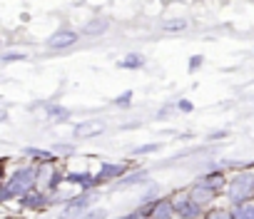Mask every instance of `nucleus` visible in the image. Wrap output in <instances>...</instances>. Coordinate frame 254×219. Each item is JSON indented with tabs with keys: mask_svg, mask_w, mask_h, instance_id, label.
I'll return each mask as SVG.
<instances>
[{
	"mask_svg": "<svg viewBox=\"0 0 254 219\" xmlns=\"http://www.w3.org/2000/svg\"><path fill=\"white\" fill-rule=\"evenodd\" d=\"M234 219H254V204H239Z\"/></svg>",
	"mask_w": 254,
	"mask_h": 219,
	"instance_id": "2eb2a0df",
	"label": "nucleus"
},
{
	"mask_svg": "<svg viewBox=\"0 0 254 219\" xmlns=\"http://www.w3.org/2000/svg\"><path fill=\"white\" fill-rule=\"evenodd\" d=\"M185 28H187V20H182V18H172V20H165L162 23V30L165 33H180Z\"/></svg>",
	"mask_w": 254,
	"mask_h": 219,
	"instance_id": "9b49d317",
	"label": "nucleus"
},
{
	"mask_svg": "<svg viewBox=\"0 0 254 219\" xmlns=\"http://www.w3.org/2000/svg\"><path fill=\"white\" fill-rule=\"evenodd\" d=\"M172 204H175V212L180 214V219H197L199 212H202V204H197L192 197H185V194L175 197Z\"/></svg>",
	"mask_w": 254,
	"mask_h": 219,
	"instance_id": "7ed1b4c3",
	"label": "nucleus"
},
{
	"mask_svg": "<svg viewBox=\"0 0 254 219\" xmlns=\"http://www.w3.org/2000/svg\"><path fill=\"white\" fill-rule=\"evenodd\" d=\"M102 130H105V125H102L100 120H87V122H82V125H77V127H75V137L85 140V137L100 135Z\"/></svg>",
	"mask_w": 254,
	"mask_h": 219,
	"instance_id": "39448f33",
	"label": "nucleus"
},
{
	"mask_svg": "<svg viewBox=\"0 0 254 219\" xmlns=\"http://www.w3.org/2000/svg\"><path fill=\"white\" fill-rule=\"evenodd\" d=\"M145 179H147V172H137V174H130L127 179L117 182V187H120V189H125V187H130V184H140V182H145Z\"/></svg>",
	"mask_w": 254,
	"mask_h": 219,
	"instance_id": "4468645a",
	"label": "nucleus"
},
{
	"mask_svg": "<svg viewBox=\"0 0 254 219\" xmlns=\"http://www.w3.org/2000/svg\"><path fill=\"white\" fill-rule=\"evenodd\" d=\"M107 30V20H95V23H90V25H85V33H105Z\"/></svg>",
	"mask_w": 254,
	"mask_h": 219,
	"instance_id": "f3484780",
	"label": "nucleus"
},
{
	"mask_svg": "<svg viewBox=\"0 0 254 219\" xmlns=\"http://www.w3.org/2000/svg\"><path fill=\"white\" fill-rule=\"evenodd\" d=\"M87 204H90V197H87V194H82V197H77L75 202H70V204L65 207V212H63V217H65V219H70V217H75V214H80V212H82V209H85Z\"/></svg>",
	"mask_w": 254,
	"mask_h": 219,
	"instance_id": "6e6552de",
	"label": "nucleus"
},
{
	"mask_svg": "<svg viewBox=\"0 0 254 219\" xmlns=\"http://www.w3.org/2000/svg\"><path fill=\"white\" fill-rule=\"evenodd\" d=\"M107 217V212L105 209H92V212H87L82 219H105Z\"/></svg>",
	"mask_w": 254,
	"mask_h": 219,
	"instance_id": "aec40b11",
	"label": "nucleus"
},
{
	"mask_svg": "<svg viewBox=\"0 0 254 219\" xmlns=\"http://www.w3.org/2000/svg\"><path fill=\"white\" fill-rule=\"evenodd\" d=\"M38 177V172L35 169H30V167H23V169H18L10 179H8V184H5V189H3V199H8V197H13V194H28V192H33V184L38 182L35 179Z\"/></svg>",
	"mask_w": 254,
	"mask_h": 219,
	"instance_id": "f257e3e1",
	"label": "nucleus"
},
{
	"mask_svg": "<svg viewBox=\"0 0 254 219\" xmlns=\"http://www.w3.org/2000/svg\"><path fill=\"white\" fill-rule=\"evenodd\" d=\"M38 182H40L43 187H50V189H55V187H58V172L53 169V164H50V162H45V164L38 169Z\"/></svg>",
	"mask_w": 254,
	"mask_h": 219,
	"instance_id": "423d86ee",
	"label": "nucleus"
},
{
	"mask_svg": "<svg viewBox=\"0 0 254 219\" xmlns=\"http://www.w3.org/2000/svg\"><path fill=\"white\" fill-rule=\"evenodd\" d=\"M125 172V164H105L97 174V182H105V179H112V177H120Z\"/></svg>",
	"mask_w": 254,
	"mask_h": 219,
	"instance_id": "9d476101",
	"label": "nucleus"
},
{
	"mask_svg": "<svg viewBox=\"0 0 254 219\" xmlns=\"http://www.w3.org/2000/svg\"><path fill=\"white\" fill-rule=\"evenodd\" d=\"M190 197H192L197 204H207V202L214 197V189H209L207 184H202V182H199V184L192 189V194H190Z\"/></svg>",
	"mask_w": 254,
	"mask_h": 219,
	"instance_id": "1a4fd4ad",
	"label": "nucleus"
},
{
	"mask_svg": "<svg viewBox=\"0 0 254 219\" xmlns=\"http://www.w3.org/2000/svg\"><path fill=\"white\" fill-rule=\"evenodd\" d=\"M120 65L122 67H142V57L140 55H130V57H125Z\"/></svg>",
	"mask_w": 254,
	"mask_h": 219,
	"instance_id": "a211bd4d",
	"label": "nucleus"
},
{
	"mask_svg": "<svg viewBox=\"0 0 254 219\" xmlns=\"http://www.w3.org/2000/svg\"><path fill=\"white\" fill-rule=\"evenodd\" d=\"M70 182H75V184H82V187H92V184H97V177H90V174H70L67 177Z\"/></svg>",
	"mask_w": 254,
	"mask_h": 219,
	"instance_id": "f8f14e48",
	"label": "nucleus"
},
{
	"mask_svg": "<svg viewBox=\"0 0 254 219\" xmlns=\"http://www.w3.org/2000/svg\"><path fill=\"white\" fill-rule=\"evenodd\" d=\"M130 97H132V92H125L122 97H117V105H130Z\"/></svg>",
	"mask_w": 254,
	"mask_h": 219,
	"instance_id": "4be33fe9",
	"label": "nucleus"
},
{
	"mask_svg": "<svg viewBox=\"0 0 254 219\" xmlns=\"http://www.w3.org/2000/svg\"><path fill=\"white\" fill-rule=\"evenodd\" d=\"M125 219H147L142 212H135V214H130V217H125Z\"/></svg>",
	"mask_w": 254,
	"mask_h": 219,
	"instance_id": "393cba45",
	"label": "nucleus"
},
{
	"mask_svg": "<svg viewBox=\"0 0 254 219\" xmlns=\"http://www.w3.org/2000/svg\"><path fill=\"white\" fill-rule=\"evenodd\" d=\"M50 115H55V117H58V115H60V117H67L65 110H58V107H53V110H50Z\"/></svg>",
	"mask_w": 254,
	"mask_h": 219,
	"instance_id": "5701e85b",
	"label": "nucleus"
},
{
	"mask_svg": "<svg viewBox=\"0 0 254 219\" xmlns=\"http://www.w3.org/2000/svg\"><path fill=\"white\" fill-rule=\"evenodd\" d=\"M175 204L172 202H167V199H160V202H155V207H152V219H175Z\"/></svg>",
	"mask_w": 254,
	"mask_h": 219,
	"instance_id": "0eeeda50",
	"label": "nucleus"
},
{
	"mask_svg": "<svg viewBox=\"0 0 254 219\" xmlns=\"http://www.w3.org/2000/svg\"><path fill=\"white\" fill-rule=\"evenodd\" d=\"M222 179H224L222 174H209V177H204V179H202V184H207L209 189H214V192H217V189L222 187Z\"/></svg>",
	"mask_w": 254,
	"mask_h": 219,
	"instance_id": "dca6fc26",
	"label": "nucleus"
},
{
	"mask_svg": "<svg viewBox=\"0 0 254 219\" xmlns=\"http://www.w3.org/2000/svg\"><path fill=\"white\" fill-rule=\"evenodd\" d=\"M207 219H234V214H229V212H224V209H214V212H209Z\"/></svg>",
	"mask_w": 254,
	"mask_h": 219,
	"instance_id": "6ab92c4d",
	"label": "nucleus"
},
{
	"mask_svg": "<svg viewBox=\"0 0 254 219\" xmlns=\"http://www.w3.org/2000/svg\"><path fill=\"white\" fill-rule=\"evenodd\" d=\"M25 199H23V204L25 207H33V209H38V207H43L45 204V199H43V194H35V192H28V194H23Z\"/></svg>",
	"mask_w": 254,
	"mask_h": 219,
	"instance_id": "ddd939ff",
	"label": "nucleus"
},
{
	"mask_svg": "<svg viewBox=\"0 0 254 219\" xmlns=\"http://www.w3.org/2000/svg\"><path fill=\"white\" fill-rule=\"evenodd\" d=\"M155 150H157V145H145V147H137L135 155H147V152H155Z\"/></svg>",
	"mask_w": 254,
	"mask_h": 219,
	"instance_id": "412c9836",
	"label": "nucleus"
},
{
	"mask_svg": "<svg viewBox=\"0 0 254 219\" xmlns=\"http://www.w3.org/2000/svg\"><path fill=\"white\" fill-rule=\"evenodd\" d=\"M75 43H77V33H72V30H60V33H55V35L48 40V45L55 48V50L70 48V45H75Z\"/></svg>",
	"mask_w": 254,
	"mask_h": 219,
	"instance_id": "20e7f679",
	"label": "nucleus"
},
{
	"mask_svg": "<svg viewBox=\"0 0 254 219\" xmlns=\"http://www.w3.org/2000/svg\"><path fill=\"white\" fill-rule=\"evenodd\" d=\"M197 65H202V57H192V65H190V67H192V70H194V67H197Z\"/></svg>",
	"mask_w": 254,
	"mask_h": 219,
	"instance_id": "a878e982",
	"label": "nucleus"
},
{
	"mask_svg": "<svg viewBox=\"0 0 254 219\" xmlns=\"http://www.w3.org/2000/svg\"><path fill=\"white\" fill-rule=\"evenodd\" d=\"M13 60H25V55H5V62H13Z\"/></svg>",
	"mask_w": 254,
	"mask_h": 219,
	"instance_id": "b1692460",
	"label": "nucleus"
},
{
	"mask_svg": "<svg viewBox=\"0 0 254 219\" xmlns=\"http://www.w3.org/2000/svg\"><path fill=\"white\" fill-rule=\"evenodd\" d=\"M229 199L234 204H244L252 194H254V174H237L232 182H229Z\"/></svg>",
	"mask_w": 254,
	"mask_h": 219,
	"instance_id": "f03ea898",
	"label": "nucleus"
}]
</instances>
